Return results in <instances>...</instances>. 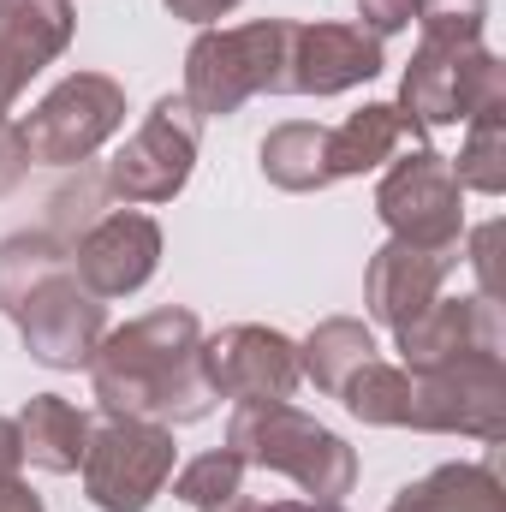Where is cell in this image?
Returning <instances> with one entry per match:
<instances>
[{
    "label": "cell",
    "instance_id": "1",
    "mask_svg": "<svg viewBox=\"0 0 506 512\" xmlns=\"http://www.w3.org/2000/svg\"><path fill=\"white\" fill-rule=\"evenodd\" d=\"M90 387H96L102 417L161 423V429L203 423L215 411V393L203 376L197 310L161 304L149 316H131L126 328H108L90 358Z\"/></svg>",
    "mask_w": 506,
    "mask_h": 512
},
{
    "label": "cell",
    "instance_id": "2",
    "mask_svg": "<svg viewBox=\"0 0 506 512\" xmlns=\"http://www.w3.org/2000/svg\"><path fill=\"white\" fill-rule=\"evenodd\" d=\"M227 447L245 459V471L292 477L310 501H346L358 489V453L346 447V435H334L328 423H316L292 399L233 405Z\"/></svg>",
    "mask_w": 506,
    "mask_h": 512
},
{
    "label": "cell",
    "instance_id": "3",
    "mask_svg": "<svg viewBox=\"0 0 506 512\" xmlns=\"http://www.w3.org/2000/svg\"><path fill=\"white\" fill-rule=\"evenodd\" d=\"M286 54L292 18H251V24H209L185 48V102L203 120H233L256 96H286Z\"/></svg>",
    "mask_w": 506,
    "mask_h": 512
},
{
    "label": "cell",
    "instance_id": "4",
    "mask_svg": "<svg viewBox=\"0 0 506 512\" xmlns=\"http://www.w3.org/2000/svg\"><path fill=\"white\" fill-rule=\"evenodd\" d=\"M18 131L30 167H84L126 131V84L108 72H72L18 120Z\"/></svg>",
    "mask_w": 506,
    "mask_h": 512
},
{
    "label": "cell",
    "instance_id": "5",
    "mask_svg": "<svg viewBox=\"0 0 506 512\" xmlns=\"http://www.w3.org/2000/svg\"><path fill=\"white\" fill-rule=\"evenodd\" d=\"M197 143H203V114L185 96H161L143 114V126L114 149V161L102 167L108 197L126 203V209L173 203L197 173Z\"/></svg>",
    "mask_w": 506,
    "mask_h": 512
},
{
    "label": "cell",
    "instance_id": "6",
    "mask_svg": "<svg viewBox=\"0 0 506 512\" xmlns=\"http://www.w3.org/2000/svg\"><path fill=\"white\" fill-rule=\"evenodd\" d=\"M179 471V441L161 423H131V417H108L102 429H90L84 447V495L96 512H149Z\"/></svg>",
    "mask_w": 506,
    "mask_h": 512
},
{
    "label": "cell",
    "instance_id": "7",
    "mask_svg": "<svg viewBox=\"0 0 506 512\" xmlns=\"http://www.w3.org/2000/svg\"><path fill=\"white\" fill-rule=\"evenodd\" d=\"M411 376V411L405 429L417 435H471V441H506V352L459 358L441 370H405Z\"/></svg>",
    "mask_w": 506,
    "mask_h": 512
},
{
    "label": "cell",
    "instance_id": "8",
    "mask_svg": "<svg viewBox=\"0 0 506 512\" xmlns=\"http://www.w3.org/2000/svg\"><path fill=\"white\" fill-rule=\"evenodd\" d=\"M376 215L387 227V239L459 245L465 239V185L453 179V161L429 143L399 149L376 185Z\"/></svg>",
    "mask_w": 506,
    "mask_h": 512
},
{
    "label": "cell",
    "instance_id": "9",
    "mask_svg": "<svg viewBox=\"0 0 506 512\" xmlns=\"http://www.w3.org/2000/svg\"><path fill=\"white\" fill-rule=\"evenodd\" d=\"M12 328H18L30 364L66 376V370H90V358H96V346L108 334V304L96 292H84L78 274H72V262H66V268L42 274L12 304Z\"/></svg>",
    "mask_w": 506,
    "mask_h": 512
},
{
    "label": "cell",
    "instance_id": "10",
    "mask_svg": "<svg viewBox=\"0 0 506 512\" xmlns=\"http://www.w3.org/2000/svg\"><path fill=\"white\" fill-rule=\"evenodd\" d=\"M203 376L215 399L256 405V399H292L304 370H298V340H286L268 322H233L221 334H203Z\"/></svg>",
    "mask_w": 506,
    "mask_h": 512
},
{
    "label": "cell",
    "instance_id": "11",
    "mask_svg": "<svg viewBox=\"0 0 506 512\" xmlns=\"http://www.w3.org/2000/svg\"><path fill=\"white\" fill-rule=\"evenodd\" d=\"M161 221L143 215V209H108L102 221H90L78 239H72V274L84 292H96L102 304L131 298L155 280L161 268Z\"/></svg>",
    "mask_w": 506,
    "mask_h": 512
},
{
    "label": "cell",
    "instance_id": "12",
    "mask_svg": "<svg viewBox=\"0 0 506 512\" xmlns=\"http://www.w3.org/2000/svg\"><path fill=\"white\" fill-rule=\"evenodd\" d=\"M387 72V48L364 24H340V18H316L298 24L292 18V54H286V96H346L358 84H370Z\"/></svg>",
    "mask_w": 506,
    "mask_h": 512
},
{
    "label": "cell",
    "instance_id": "13",
    "mask_svg": "<svg viewBox=\"0 0 506 512\" xmlns=\"http://www.w3.org/2000/svg\"><path fill=\"white\" fill-rule=\"evenodd\" d=\"M465 262V239L459 245H411V239H387L376 256H370V268H364V304H370V322L376 328H405L411 316H423L435 298H441V286H447V274Z\"/></svg>",
    "mask_w": 506,
    "mask_h": 512
},
{
    "label": "cell",
    "instance_id": "14",
    "mask_svg": "<svg viewBox=\"0 0 506 512\" xmlns=\"http://www.w3.org/2000/svg\"><path fill=\"white\" fill-rule=\"evenodd\" d=\"M399 340V370H441L459 358H489L506 352V328H501V304L483 292L465 298H435L423 316H411L405 328H393Z\"/></svg>",
    "mask_w": 506,
    "mask_h": 512
},
{
    "label": "cell",
    "instance_id": "15",
    "mask_svg": "<svg viewBox=\"0 0 506 512\" xmlns=\"http://www.w3.org/2000/svg\"><path fill=\"white\" fill-rule=\"evenodd\" d=\"M72 30H78L72 0H12L0 12V114H12L30 78L72 48Z\"/></svg>",
    "mask_w": 506,
    "mask_h": 512
},
{
    "label": "cell",
    "instance_id": "16",
    "mask_svg": "<svg viewBox=\"0 0 506 512\" xmlns=\"http://www.w3.org/2000/svg\"><path fill=\"white\" fill-rule=\"evenodd\" d=\"M12 423H18V441H24V465H36L48 477H72L84 465V447H90V429H96L90 411L72 405L66 393H30Z\"/></svg>",
    "mask_w": 506,
    "mask_h": 512
},
{
    "label": "cell",
    "instance_id": "17",
    "mask_svg": "<svg viewBox=\"0 0 506 512\" xmlns=\"http://www.w3.org/2000/svg\"><path fill=\"white\" fill-rule=\"evenodd\" d=\"M423 131L411 126L393 102H364L358 114H346L340 126H328V173L334 179H364L387 167L399 149H417Z\"/></svg>",
    "mask_w": 506,
    "mask_h": 512
},
{
    "label": "cell",
    "instance_id": "18",
    "mask_svg": "<svg viewBox=\"0 0 506 512\" xmlns=\"http://www.w3.org/2000/svg\"><path fill=\"white\" fill-rule=\"evenodd\" d=\"M459 54H465V48L417 42L411 66H405V78H399V102H393V108L423 131V137L459 126Z\"/></svg>",
    "mask_w": 506,
    "mask_h": 512
},
{
    "label": "cell",
    "instance_id": "19",
    "mask_svg": "<svg viewBox=\"0 0 506 512\" xmlns=\"http://www.w3.org/2000/svg\"><path fill=\"white\" fill-rule=\"evenodd\" d=\"M387 512H506V483L495 477V465H471V459H453V465H435L429 477L405 483Z\"/></svg>",
    "mask_w": 506,
    "mask_h": 512
},
{
    "label": "cell",
    "instance_id": "20",
    "mask_svg": "<svg viewBox=\"0 0 506 512\" xmlns=\"http://www.w3.org/2000/svg\"><path fill=\"white\" fill-rule=\"evenodd\" d=\"M256 161H262V179H268L274 191H292V197L334 185V173H328V126H316V120H286V126H274L262 137Z\"/></svg>",
    "mask_w": 506,
    "mask_h": 512
},
{
    "label": "cell",
    "instance_id": "21",
    "mask_svg": "<svg viewBox=\"0 0 506 512\" xmlns=\"http://www.w3.org/2000/svg\"><path fill=\"white\" fill-rule=\"evenodd\" d=\"M370 358H376V334L358 316H328V322H316L298 340V370L322 387V393H334V399H340V387L352 382Z\"/></svg>",
    "mask_w": 506,
    "mask_h": 512
},
{
    "label": "cell",
    "instance_id": "22",
    "mask_svg": "<svg viewBox=\"0 0 506 512\" xmlns=\"http://www.w3.org/2000/svg\"><path fill=\"white\" fill-rule=\"evenodd\" d=\"M340 405H346L358 423H370V429H405V411H411V376H405L399 364L370 358L352 382L340 387Z\"/></svg>",
    "mask_w": 506,
    "mask_h": 512
},
{
    "label": "cell",
    "instance_id": "23",
    "mask_svg": "<svg viewBox=\"0 0 506 512\" xmlns=\"http://www.w3.org/2000/svg\"><path fill=\"white\" fill-rule=\"evenodd\" d=\"M447 161H453V179H459L465 191L501 197L506 191V108L501 114H477V120L465 126L459 155H447Z\"/></svg>",
    "mask_w": 506,
    "mask_h": 512
},
{
    "label": "cell",
    "instance_id": "24",
    "mask_svg": "<svg viewBox=\"0 0 506 512\" xmlns=\"http://www.w3.org/2000/svg\"><path fill=\"white\" fill-rule=\"evenodd\" d=\"M173 501H185V507H215V501H227V495H239L245 489V459L233 453V447H215V453H197L191 465H179L173 471Z\"/></svg>",
    "mask_w": 506,
    "mask_h": 512
},
{
    "label": "cell",
    "instance_id": "25",
    "mask_svg": "<svg viewBox=\"0 0 506 512\" xmlns=\"http://www.w3.org/2000/svg\"><path fill=\"white\" fill-rule=\"evenodd\" d=\"M102 203H108V179L90 173V167H78V179L48 197V227H42V233H54V239L72 251V239H78L90 221H102Z\"/></svg>",
    "mask_w": 506,
    "mask_h": 512
},
{
    "label": "cell",
    "instance_id": "26",
    "mask_svg": "<svg viewBox=\"0 0 506 512\" xmlns=\"http://www.w3.org/2000/svg\"><path fill=\"white\" fill-rule=\"evenodd\" d=\"M489 0H417V36L435 48H477Z\"/></svg>",
    "mask_w": 506,
    "mask_h": 512
},
{
    "label": "cell",
    "instance_id": "27",
    "mask_svg": "<svg viewBox=\"0 0 506 512\" xmlns=\"http://www.w3.org/2000/svg\"><path fill=\"white\" fill-rule=\"evenodd\" d=\"M495 251H501V221H483L465 245V262L477 268V292L501 304V268H495Z\"/></svg>",
    "mask_w": 506,
    "mask_h": 512
},
{
    "label": "cell",
    "instance_id": "28",
    "mask_svg": "<svg viewBox=\"0 0 506 512\" xmlns=\"http://www.w3.org/2000/svg\"><path fill=\"white\" fill-rule=\"evenodd\" d=\"M358 24L387 42V36H399V30L417 24V0H358Z\"/></svg>",
    "mask_w": 506,
    "mask_h": 512
},
{
    "label": "cell",
    "instance_id": "29",
    "mask_svg": "<svg viewBox=\"0 0 506 512\" xmlns=\"http://www.w3.org/2000/svg\"><path fill=\"white\" fill-rule=\"evenodd\" d=\"M30 173V149H24V131L12 114H0V197H12Z\"/></svg>",
    "mask_w": 506,
    "mask_h": 512
},
{
    "label": "cell",
    "instance_id": "30",
    "mask_svg": "<svg viewBox=\"0 0 506 512\" xmlns=\"http://www.w3.org/2000/svg\"><path fill=\"white\" fill-rule=\"evenodd\" d=\"M173 18H185V24H197V30H209V24H221L227 12H239L245 0H161Z\"/></svg>",
    "mask_w": 506,
    "mask_h": 512
},
{
    "label": "cell",
    "instance_id": "31",
    "mask_svg": "<svg viewBox=\"0 0 506 512\" xmlns=\"http://www.w3.org/2000/svg\"><path fill=\"white\" fill-rule=\"evenodd\" d=\"M6 477H24V441H18L12 417H0V483Z\"/></svg>",
    "mask_w": 506,
    "mask_h": 512
},
{
    "label": "cell",
    "instance_id": "32",
    "mask_svg": "<svg viewBox=\"0 0 506 512\" xmlns=\"http://www.w3.org/2000/svg\"><path fill=\"white\" fill-rule=\"evenodd\" d=\"M0 512H48V507H42V495H36L24 477H6V483H0Z\"/></svg>",
    "mask_w": 506,
    "mask_h": 512
},
{
    "label": "cell",
    "instance_id": "33",
    "mask_svg": "<svg viewBox=\"0 0 506 512\" xmlns=\"http://www.w3.org/2000/svg\"><path fill=\"white\" fill-rule=\"evenodd\" d=\"M262 512H346L340 501H268Z\"/></svg>",
    "mask_w": 506,
    "mask_h": 512
},
{
    "label": "cell",
    "instance_id": "34",
    "mask_svg": "<svg viewBox=\"0 0 506 512\" xmlns=\"http://www.w3.org/2000/svg\"><path fill=\"white\" fill-rule=\"evenodd\" d=\"M197 512H262V501H251V495L239 489V495H227V501H215V507H197Z\"/></svg>",
    "mask_w": 506,
    "mask_h": 512
},
{
    "label": "cell",
    "instance_id": "35",
    "mask_svg": "<svg viewBox=\"0 0 506 512\" xmlns=\"http://www.w3.org/2000/svg\"><path fill=\"white\" fill-rule=\"evenodd\" d=\"M6 6H12V0H0V12H6Z\"/></svg>",
    "mask_w": 506,
    "mask_h": 512
}]
</instances>
